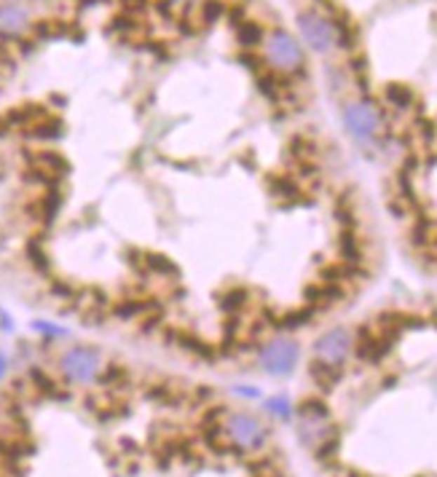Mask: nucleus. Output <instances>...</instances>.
Listing matches in <instances>:
<instances>
[{
    "label": "nucleus",
    "mask_w": 437,
    "mask_h": 477,
    "mask_svg": "<svg viewBox=\"0 0 437 477\" xmlns=\"http://www.w3.org/2000/svg\"><path fill=\"white\" fill-rule=\"evenodd\" d=\"M6 368H8V359H6V354L0 351V378L6 375Z\"/></svg>",
    "instance_id": "nucleus-20"
},
{
    "label": "nucleus",
    "mask_w": 437,
    "mask_h": 477,
    "mask_svg": "<svg viewBox=\"0 0 437 477\" xmlns=\"http://www.w3.org/2000/svg\"><path fill=\"white\" fill-rule=\"evenodd\" d=\"M234 32H236V43H239L241 48H247V51L263 46V38H266L263 27H260L257 22H253V19H241L239 25L234 27Z\"/></svg>",
    "instance_id": "nucleus-9"
},
{
    "label": "nucleus",
    "mask_w": 437,
    "mask_h": 477,
    "mask_svg": "<svg viewBox=\"0 0 437 477\" xmlns=\"http://www.w3.org/2000/svg\"><path fill=\"white\" fill-rule=\"evenodd\" d=\"M247 300H250L247 290H228L226 298H223V309H226L228 314H236L247 306Z\"/></svg>",
    "instance_id": "nucleus-16"
},
{
    "label": "nucleus",
    "mask_w": 437,
    "mask_h": 477,
    "mask_svg": "<svg viewBox=\"0 0 437 477\" xmlns=\"http://www.w3.org/2000/svg\"><path fill=\"white\" fill-rule=\"evenodd\" d=\"M309 375H311V381H314L319 389L330 391V389L341 381V368H332V365H325V362L314 359L311 368H309Z\"/></svg>",
    "instance_id": "nucleus-10"
},
{
    "label": "nucleus",
    "mask_w": 437,
    "mask_h": 477,
    "mask_svg": "<svg viewBox=\"0 0 437 477\" xmlns=\"http://www.w3.org/2000/svg\"><path fill=\"white\" fill-rule=\"evenodd\" d=\"M384 97H386V102L392 105L394 110H408L410 105H413V91L403 86V83H389L386 89H384Z\"/></svg>",
    "instance_id": "nucleus-13"
},
{
    "label": "nucleus",
    "mask_w": 437,
    "mask_h": 477,
    "mask_svg": "<svg viewBox=\"0 0 437 477\" xmlns=\"http://www.w3.org/2000/svg\"><path fill=\"white\" fill-rule=\"evenodd\" d=\"M354 351V335L349 328H330L325 330L314 341V359L332 365V368H341Z\"/></svg>",
    "instance_id": "nucleus-7"
},
{
    "label": "nucleus",
    "mask_w": 437,
    "mask_h": 477,
    "mask_svg": "<svg viewBox=\"0 0 437 477\" xmlns=\"http://www.w3.org/2000/svg\"><path fill=\"white\" fill-rule=\"evenodd\" d=\"M314 311L317 309H311V306H303V309H295V311L285 314L282 319H276V328L282 330H301L306 328L311 319H314Z\"/></svg>",
    "instance_id": "nucleus-11"
},
{
    "label": "nucleus",
    "mask_w": 437,
    "mask_h": 477,
    "mask_svg": "<svg viewBox=\"0 0 437 477\" xmlns=\"http://www.w3.org/2000/svg\"><path fill=\"white\" fill-rule=\"evenodd\" d=\"M271 188H274V194L282 196V199H295V196H298V185L287 177L271 180Z\"/></svg>",
    "instance_id": "nucleus-18"
},
{
    "label": "nucleus",
    "mask_w": 437,
    "mask_h": 477,
    "mask_svg": "<svg viewBox=\"0 0 437 477\" xmlns=\"http://www.w3.org/2000/svg\"><path fill=\"white\" fill-rule=\"evenodd\" d=\"M32 11L22 0H0V41L16 43L32 30Z\"/></svg>",
    "instance_id": "nucleus-8"
},
{
    "label": "nucleus",
    "mask_w": 437,
    "mask_h": 477,
    "mask_svg": "<svg viewBox=\"0 0 437 477\" xmlns=\"http://www.w3.org/2000/svg\"><path fill=\"white\" fill-rule=\"evenodd\" d=\"M234 391L241 394V397H250V400H257V397H260V389L257 387H234Z\"/></svg>",
    "instance_id": "nucleus-19"
},
{
    "label": "nucleus",
    "mask_w": 437,
    "mask_h": 477,
    "mask_svg": "<svg viewBox=\"0 0 437 477\" xmlns=\"http://www.w3.org/2000/svg\"><path fill=\"white\" fill-rule=\"evenodd\" d=\"M301 362V346L290 335H276L260 346L257 351V365L263 368V373L274 375V378H287L295 373Z\"/></svg>",
    "instance_id": "nucleus-3"
},
{
    "label": "nucleus",
    "mask_w": 437,
    "mask_h": 477,
    "mask_svg": "<svg viewBox=\"0 0 437 477\" xmlns=\"http://www.w3.org/2000/svg\"><path fill=\"white\" fill-rule=\"evenodd\" d=\"M223 14H226V3H223V0H204V3H201V22H204V25L217 22Z\"/></svg>",
    "instance_id": "nucleus-15"
},
{
    "label": "nucleus",
    "mask_w": 437,
    "mask_h": 477,
    "mask_svg": "<svg viewBox=\"0 0 437 477\" xmlns=\"http://www.w3.org/2000/svg\"><path fill=\"white\" fill-rule=\"evenodd\" d=\"M341 119H344V126H347L349 137H351L360 148L370 150L378 142L384 119H381V110L376 107V102H370V100H354V102H347L344 105Z\"/></svg>",
    "instance_id": "nucleus-2"
},
{
    "label": "nucleus",
    "mask_w": 437,
    "mask_h": 477,
    "mask_svg": "<svg viewBox=\"0 0 437 477\" xmlns=\"http://www.w3.org/2000/svg\"><path fill=\"white\" fill-rule=\"evenodd\" d=\"M263 62L269 65L271 73L287 78V75L303 73L306 51L293 32L276 27V30L266 32V38H263Z\"/></svg>",
    "instance_id": "nucleus-1"
},
{
    "label": "nucleus",
    "mask_w": 437,
    "mask_h": 477,
    "mask_svg": "<svg viewBox=\"0 0 437 477\" xmlns=\"http://www.w3.org/2000/svg\"><path fill=\"white\" fill-rule=\"evenodd\" d=\"M123 3H129V6H140V3H145V0H123Z\"/></svg>",
    "instance_id": "nucleus-22"
},
{
    "label": "nucleus",
    "mask_w": 437,
    "mask_h": 477,
    "mask_svg": "<svg viewBox=\"0 0 437 477\" xmlns=\"http://www.w3.org/2000/svg\"><path fill=\"white\" fill-rule=\"evenodd\" d=\"M226 434L231 440L234 450H241V453H255L260 448L269 443V429L266 424L257 416L247 413V410H236L226 418Z\"/></svg>",
    "instance_id": "nucleus-5"
},
{
    "label": "nucleus",
    "mask_w": 437,
    "mask_h": 477,
    "mask_svg": "<svg viewBox=\"0 0 437 477\" xmlns=\"http://www.w3.org/2000/svg\"><path fill=\"white\" fill-rule=\"evenodd\" d=\"M263 408H266L274 418H279V421H290V418H293V403H290L287 394H274V397H269V400L263 403Z\"/></svg>",
    "instance_id": "nucleus-14"
},
{
    "label": "nucleus",
    "mask_w": 437,
    "mask_h": 477,
    "mask_svg": "<svg viewBox=\"0 0 437 477\" xmlns=\"http://www.w3.org/2000/svg\"><path fill=\"white\" fill-rule=\"evenodd\" d=\"M338 250H341V257H344V266H357L362 260L360 241H357V236H354L351 231H344V234H341Z\"/></svg>",
    "instance_id": "nucleus-12"
},
{
    "label": "nucleus",
    "mask_w": 437,
    "mask_h": 477,
    "mask_svg": "<svg viewBox=\"0 0 437 477\" xmlns=\"http://www.w3.org/2000/svg\"><path fill=\"white\" fill-rule=\"evenodd\" d=\"M60 370L62 375L76 384V387H89L100 378V370H102V354L97 346H89V343H78V346H70L65 354L60 357Z\"/></svg>",
    "instance_id": "nucleus-4"
},
{
    "label": "nucleus",
    "mask_w": 437,
    "mask_h": 477,
    "mask_svg": "<svg viewBox=\"0 0 437 477\" xmlns=\"http://www.w3.org/2000/svg\"><path fill=\"white\" fill-rule=\"evenodd\" d=\"M298 30L303 43L317 54H330L335 48V30H332L330 16H325L317 8H306L298 14Z\"/></svg>",
    "instance_id": "nucleus-6"
},
{
    "label": "nucleus",
    "mask_w": 437,
    "mask_h": 477,
    "mask_svg": "<svg viewBox=\"0 0 437 477\" xmlns=\"http://www.w3.org/2000/svg\"><path fill=\"white\" fill-rule=\"evenodd\" d=\"M175 3H180V6H194V3H204V0H175Z\"/></svg>",
    "instance_id": "nucleus-21"
},
{
    "label": "nucleus",
    "mask_w": 437,
    "mask_h": 477,
    "mask_svg": "<svg viewBox=\"0 0 437 477\" xmlns=\"http://www.w3.org/2000/svg\"><path fill=\"white\" fill-rule=\"evenodd\" d=\"M290 150L301 159V161H309V159H314V142L311 140H306V137H295L293 142H290Z\"/></svg>",
    "instance_id": "nucleus-17"
}]
</instances>
